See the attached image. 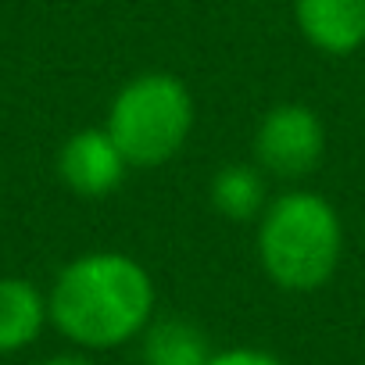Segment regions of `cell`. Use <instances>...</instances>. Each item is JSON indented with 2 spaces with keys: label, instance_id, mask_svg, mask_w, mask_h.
Here are the masks:
<instances>
[{
  "label": "cell",
  "instance_id": "obj_1",
  "mask_svg": "<svg viewBox=\"0 0 365 365\" xmlns=\"http://www.w3.org/2000/svg\"><path fill=\"white\" fill-rule=\"evenodd\" d=\"M47 308L51 322L72 344L104 351L147 329L154 312V283L129 255L97 251L58 272Z\"/></svg>",
  "mask_w": 365,
  "mask_h": 365
},
{
  "label": "cell",
  "instance_id": "obj_2",
  "mask_svg": "<svg viewBox=\"0 0 365 365\" xmlns=\"http://www.w3.org/2000/svg\"><path fill=\"white\" fill-rule=\"evenodd\" d=\"M340 240V219L329 201L297 190L265 208L258 255L269 279L283 290H315L336 272Z\"/></svg>",
  "mask_w": 365,
  "mask_h": 365
},
{
  "label": "cell",
  "instance_id": "obj_3",
  "mask_svg": "<svg viewBox=\"0 0 365 365\" xmlns=\"http://www.w3.org/2000/svg\"><path fill=\"white\" fill-rule=\"evenodd\" d=\"M194 125V101L175 76L150 72L133 79L111 104L108 133L129 165L150 168L168 161Z\"/></svg>",
  "mask_w": 365,
  "mask_h": 365
},
{
  "label": "cell",
  "instance_id": "obj_4",
  "mask_svg": "<svg viewBox=\"0 0 365 365\" xmlns=\"http://www.w3.org/2000/svg\"><path fill=\"white\" fill-rule=\"evenodd\" d=\"M326 150L322 122L304 104H279L272 108L255 136L258 165L269 168L279 179H301L308 175Z\"/></svg>",
  "mask_w": 365,
  "mask_h": 365
},
{
  "label": "cell",
  "instance_id": "obj_5",
  "mask_svg": "<svg viewBox=\"0 0 365 365\" xmlns=\"http://www.w3.org/2000/svg\"><path fill=\"white\" fill-rule=\"evenodd\" d=\"M58 168H61V179L76 194L104 197L122 182L129 161L108 129H83V133L68 136V143L61 147Z\"/></svg>",
  "mask_w": 365,
  "mask_h": 365
},
{
  "label": "cell",
  "instance_id": "obj_6",
  "mask_svg": "<svg viewBox=\"0 0 365 365\" xmlns=\"http://www.w3.org/2000/svg\"><path fill=\"white\" fill-rule=\"evenodd\" d=\"M301 33L326 54H351L365 43V0H294Z\"/></svg>",
  "mask_w": 365,
  "mask_h": 365
},
{
  "label": "cell",
  "instance_id": "obj_7",
  "mask_svg": "<svg viewBox=\"0 0 365 365\" xmlns=\"http://www.w3.org/2000/svg\"><path fill=\"white\" fill-rule=\"evenodd\" d=\"M51 319L47 297L19 276L0 279V354L29 347Z\"/></svg>",
  "mask_w": 365,
  "mask_h": 365
},
{
  "label": "cell",
  "instance_id": "obj_8",
  "mask_svg": "<svg viewBox=\"0 0 365 365\" xmlns=\"http://www.w3.org/2000/svg\"><path fill=\"white\" fill-rule=\"evenodd\" d=\"M212 354L205 329L190 319L168 315L150 322L143 333V365H208Z\"/></svg>",
  "mask_w": 365,
  "mask_h": 365
},
{
  "label": "cell",
  "instance_id": "obj_9",
  "mask_svg": "<svg viewBox=\"0 0 365 365\" xmlns=\"http://www.w3.org/2000/svg\"><path fill=\"white\" fill-rule=\"evenodd\" d=\"M212 205L233 222H244L265 208V182L251 165H226L212 179Z\"/></svg>",
  "mask_w": 365,
  "mask_h": 365
},
{
  "label": "cell",
  "instance_id": "obj_10",
  "mask_svg": "<svg viewBox=\"0 0 365 365\" xmlns=\"http://www.w3.org/2000/svg\"><path fill=\"white\" fill-rule=\"evenodd\" d=\"M208 365H283V361L269 351H258V347H230V351L212 354Z\"/></svg>",
  "mask_w": 365,
  "mask_h": 365
},
{
  "label": "cell",
  "instance_id": "obj_11",
  "mask_svg": "<svg viewBox=\"0 0 365 365\" xmlns=\"http://www.w3.org/2000/svg\"><path fill=\"white\" fill-rule=\"evenodd\" d=\"M40 365H93V361L86 354H54V358H47Z\"/></svg>",
  "mask_w": 365,
  "mask_h": 365
}]
</instances>
